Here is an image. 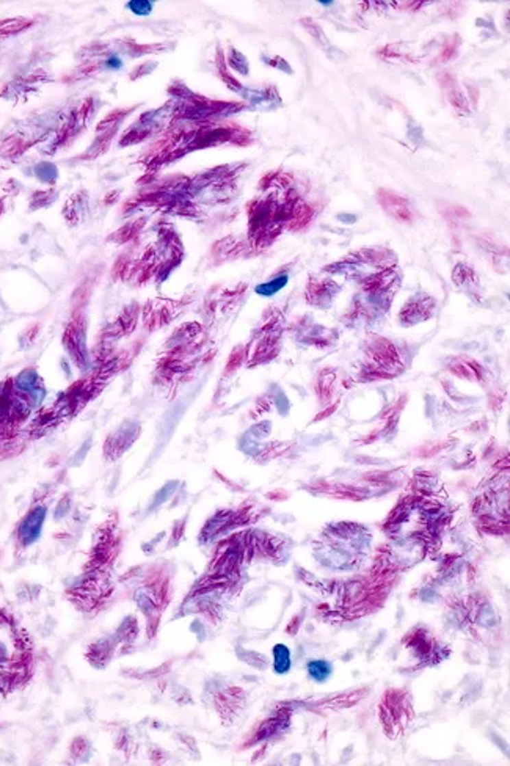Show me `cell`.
<instances>
[{
  "label": "cell",
  "instance_id": "1",
  "mask_svg": "<svg viewBox=\"0 0 510 766\" xmlns=\"http://www.w3.org/2000/svg\"><path fill=\"white\" fill-rule=\"evenodd\" d=\"M45 517H46V509L45 507H36L35 510H32V512L27 515L23 523H21L19 537H21V540H23L24 545H30L32 542H35L38 539V536H40L41 528H42V521H45Z\"/></svg>",
  "mask_w": 510,
  "mask_h": 766
},
{
  "label": "cell",
  "instance_id": "2",
  "mask_svg": "<svg viewBox=\"0 0 510 766\" xmlns=\"http://www.w3.org/2000/svg\"><path fill=\"white\" fill-rule=\"evenodd\" d=\"M378 200L382 206L387 211H389L393 215L398 217L399 220H404V222H409L411 219V214L409 208H406L405 201L398 197V195L394 193H389L387 190H380L378 192Z\"/></svg>",
  "mask_w": 510,
  "mask_h": 766
},
{
  "label": "cell",
  "instance_id": "3",
  "mask_svg": "<svg viewBox=\"0 0 510 766\" xmlns=\"http://www.w3.org/2000/svg\"><path fill=\"white\" fill-rule=\"evenodd\" d=\"M306 671H308V675L311 677V680L317 683H324L328 680L330 675H332L333 666L332 662L327 660H311L306 665Z\"/></svg>",
  "mask_w": 510,
  "mask_h": 766
},
{
  "label": "cell",
  "instance_id": "4",
  "mask_svg": "<svg viewBox=\"0 0 510 766\" xmlns=\"http://www.w3.org/2000/svg\"><path fill=\"white\" fill-rule=\"evenodd\" d=\"M292 660L291 650L284 644H276L274 647V669L276 673H286L291 671Z\"/></svg>",
  "mask_w": 510,
  "mask_h": 766
},
{
  "label": "cell",
  "instance_id": "5",
  "mask_svg": "<svg viewBox=\"0 0 510 766\" xmlns=\"http://www.w3.org/2000/svg\"><path fill=\"white\" fill-rule=\"evenodd\" d=\"M32 24H34L32 21H27V19H23V18L0 21V36H8V35L18 34V32H23L25 29H29Z\"/></svg>",
  "mask_w": 510,
  "mask_h": 766
},
{
  "label": "cell",
  "instance_id": "6",
  "mask_svg": "<svg viewBox=\"0 0 510 766\" xmlns=\"http://www.w3.org/2000/svg\"><path fill=\"white\" fill-rule=\"evenodd\" d=\"M284 283H286V276H281V278L270 281V283H265V285H263V286H258V287H256V292H259V294H264V296H272L274 292H276L278 289H281V287L284 286Z\"/></svg>",
  "mask_w": 510,
  "mask_h": 766
}]
</instances>
